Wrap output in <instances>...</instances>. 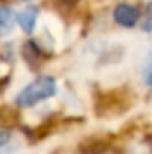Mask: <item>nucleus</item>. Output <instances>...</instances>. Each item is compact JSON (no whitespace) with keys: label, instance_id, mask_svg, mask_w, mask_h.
Wrapping results in <instances>:
<instances>
[{"label":"nucleus","instance_id":"0eeeda50","mask_svg":"<svg viewBox=\"0 0 152 154\" xmlns=\"http://www.w3.org/2000/svg\"><path fill=\"white\" fill-rule=\"evenodd\" d=\"M147 82H149V86L152 88V72L149 74V75H147Z\"/></svg>","mask_w":152,"mask_h":154},{"label":"nucleus","instance_id":"f257e3e1","mask_svg":"<svg viewBox=\"0 0 152 154\" xmlns=\"http://www.w3.org/2000/svg\"><path fill=\"white\" fill-rule=\"evenodd\" d=\"M57 86H56V79L50 75H41L36 81H32L29 86H25L18 95H16V106L20 108H31L34 104H38L41 100L52 97L56 93Z\"/></svg>","mask_w":152,"mask_h":154},{"label":"nucleus","instance_id":"423d86ee","mask_svg":"<svg viewBox=\"0 0 152 154\" xmlns=\"http://www.w3.org/2000/svg\"><path fill=\"white\" fill-rule=\"evenodd\" d=\"M9 140H11V133H9L7 129H0V147L5 145Z\"/></svg>","mask_w":152,"mask_h":154},{"label":"nucleus","instance_id":"f03ea898","mask_svg":"<svg viewBox=\"0 0 152 154\" xmlns=\"http://www.w3.org/2000/svg\"><path fill=\"white\" fill-rule=\"evenodd\" d=\"M138 9L131 4H118L113 11V18L116 20V23L123 25V27H134L138 22Z\"/></svg>","mask_w":152,"mask_h":154},{"label":"nucleus","instance_id":"20e7f679","mask_svg":"<svg viewBox=\"0 0 152 154\" xmlns=\"http://www.w3.org/2000/svg\"><path fill=\"white\" fill-rule=\"evenodd\" d=\"M18 20V16L14 14V11L11 7L0 5V34H9L14 27V22Z\"/></svg>","mask_w":152,"mask_h":154},{"label":"nucleus","instance_id":"39448f33","mask_svg":"<svg viewBox=\"0 0 152 154\" xmlns=\"http://www.w3.org/2000/svg\"><path fill=\"white\" fill-rule=\"evenodd\" d=\"M143 31H147V32L152 31V2L147 5V14H145V22H143Z\"/></svg>","mask_w":152,"mask_h":154},{"label":"nucleus","instance_id":"7ed1b4c3","mask_svg":"<svg viewBox=\"0 0 152 154\" xmlns=\"http://www.w3.org/2000/svg\"><path fill=\"white\" fill-rule=\"evenodd\" d=\"M36 20H38V7H27L25 11H22L18 14V23L27 34L32 32V29L36 25Z\"/></svg>","mask_w":152,"mask_h":154}]
</instances>
